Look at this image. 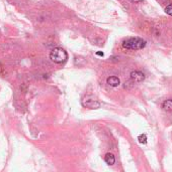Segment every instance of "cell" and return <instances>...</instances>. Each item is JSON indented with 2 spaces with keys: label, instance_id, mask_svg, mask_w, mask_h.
Wrapping results in <instances>:
<instances>
[{
  "label": "cell",
  "instance_id": "3957f363",
  "mask_svg": "<svg viewBox=\"0 0 172 172\" xmlns=\"http://www.w3.org/2000/svg\"><path fill=\"white\" fill-rule=\"evenodd\" d=\"M131 78H132V79H133L135 82H142V81H144L145 76H144V73H141V71H132Z\"/></svg>",
  "mask_w": 172,
  "mask_h": 172
},
{
  "label": "cell",
  "instance_id": "52a82bcc",
  "mask_svg": "<svg viewBox=\"0 0 172 172\" xmlns=\"http://www.w3.org/2000/svg\"><path fill=\"white\" fill-rule=\"evenodd\" d=\"M162 106H163V109H164L165 111H172V99L163 102Z\"/></svg>",
  "mask_w": 172,
  "mask_h": 172
},
{
  "label": "cell",
  "instance_id": "8992f818",
  "mask_svg": "<svg viewBox=\"0 0 172 172\" xmlns=\"http://www.w3.org/2000/svg\"><path fill=\"white\" fill-rule=\"evenodd\" d=\"M104 161L108 163V165H113V164H115V158L111 153H108L105 155V157H104Z\"/></svg>",
  "mask_w": 172,
  "mask_h": 172
},
{
  "label": "cell",
  "instance_id": "7a4b0ae2",
  "mask_svg": "<svg viewBox=\"0 0 172 172\" xmlns=\"http://www.w3.org/2000/svg\"><path fill=\"white\" fill-rule=\"evenodd\" d=\"M50 59L56 64H62L65 62L68 59V55L63 48H54L50 53Z\"/></svg>",
  "mask_w": 172,
  "mask_h": 172
},
{
  "label": "cell",
  "instance_id": "5b68a950",
  "mask_svg": "<svg viewBox=\"0 0 172 172\" xmlns=\"http://www.w3.org/2000/svg\"><path fill=\"white\" fill-rule=\"evenodd\" d=\"M108 84L111 87H117L120 84V81L117 77H109L108 78Z\"/></svg>",
  "mask_w": 172,
  "mask_h": 172
},
{
  "label": "cell",
  "instance_id": "ba28073f",
  "mask_svg": "<svg viewBox=\"0 0 172 172\" xmlns=\"http://www.w3.org/2000/svg\"><path fill=\"white\" fill-rule=\"evenodd\" d=\"M138 140H139V142L141 143V144H146V143H147V136H146V134H141V135H139Z\"/></svg>",
  "mask_w": 172,
  "mask_h": 172
},
{
  "label": "cell",
  "instance_id": "9c48e42d",
  "mask_svg": "<svg viewBox=\"0 0 172 172\" xmlns=\"http://www.w3.org/2000/svg\"><path fill=\"white\" fill-rule=\"evenodd\" d=\"M165 12H166L168 15H170V16H172V4H170V5H168L166 8H165Z\"/></svg>",
  "mask_w": 172,
  "mask_h": 172
},
{
  "label": "cell",
  "instance_id": "277c9868",
  "mask_svg": "<svg viewBox=\"0 0 172 172\" xmlns=\"http://www.w3.org/2000/svg\"><path fill=\"white\" fill-rule=\"evenodd\" d=\"M83 105L86 107H88V108H91V109H97V108H99V106H100L99 103L94 101V100H86V102L83 100Z\"/></svg>",
  "mask_w": 172,
  "mask_h": 172
},
{
  "label": "cell",
  "instance_id": "6da1fadb",
  "mask_svg": "<svg viewBox=\"0 0 172 172\" xmlns=\"http://www.w3.org/2000/svg\"><path fill=\"white\" fill-rule=\"evenodd\" d=\"M122 46L127 50H142L146 46V41L140 37H131L122 41Z\"/></svg>",
  "mask_w": 172,
  "mask_h": 172
},
{
  "label": "cell",
  "instance_id": "8fae6325",
  "mask_svg": "<svg viewBox=\"0 0 172 172\" xmlns=\"http://www.w3.org/2000/svg\"><path fill=\"white\" fill-rule=\"evenodd\" d=\"M132 2H135V3H139V2H142L143 0H131Z\"/></svg>",
  "mask_w": 172,
  "mask_h": 172
},
{
  "label": "cell",
  "instance_id": "30bf717a",
  "mask_svg": "<svg viewBox=\"0 0 172 172\" xmlns=\"http://www.w3.org/2000/svg\"><path fill=\"white\" fill-rule=\"evenodd\" d=\"M96 55H99V57H103V52H101V51H97Z\"/></svg>",
  "mask_w": 172,
  "mask_h": 172
}]
</instances>
